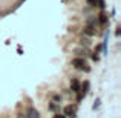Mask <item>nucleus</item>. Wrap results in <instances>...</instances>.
Returning <instances> with one entry per match:
<instances>
[{"label":"nucleus","mask_w":121,"mask_h":118,"mask_svg":"<svg viewBox=\"0 0 121 118\" xmlns=\"http://www.w3.org/2000/svg\"><path fill=\"white\" fill-rule=\"evenodd\" d=\"M72 66H74L75 69H78V71H83V72H89L91 71V68H89L86 58H81V57H77V58L72 60Z\"/></svg>","instance_id":"f257e3e1"},{"label":"nucleus","mask_w":121,"mask_h":118,"mask_svg":"<svg viewBox=\"0 0 121 118\" xmlns=\"http://www.w3.org/2000/svg\"><path fill=\"white\" fill-rule=\"evenodd\" d=\"M75 114H77V107L72 106V104H68V106L63 109V115L69 117V118H75Z\"/></svg>","instance_id":"f03ea898"},{"label":"nucleus","mask_w":121,"mask_h":118,"mask_svg":"<svg viewBox=\"0 0 121 118\" xmlns=\"http://www.w3.org/2000/svg\"><path fill=\"white\" fill-rule=\"evenodd\" d=\"M97 23L100 25V26H106V25L109 23V15H107L104 11H101L100 14L97 15Z\"/></svg>","instance_id":"7ed1b4c3"},{"label":"nucleus","mask_w":121,"mask_h":118,"mask_svg":"<svg viewBox=\"0 0 121 118\" xmlns=\"http://www.w3.org/2000/svg\"><path fill=\"white\" fill-rule=\"evenodd\" d=\"M75 54H77L78 57H81V58H86V57L91 55V51H89L87 46H83V48H78V49L75 51Z\"/></svg>","instance_id":"20e7f679"},{"label":"nucleus","mask_w":121,"mask_h":118,"mask_svg":"<svg viewBox=\"0 0 121 118\" xmlns=\"http://www.w3.org/2000/svg\"><path fill=\"white\" fill-rule=\"evenodd\" d=\"M71 91L74 92V94L81 92V83L78 81L77 78H72V80H71Z\"/></svg>","instance_id":"39448f33"},{"label":"nucleus","mask_w":121,"mask_h":118,"mask_svg":"<svg viewBox=\"0 0 121 118\" xmlns=\"http://www.w3.org/2000/svg\"><path fill=\"white\" fill-rule=\"evenodd\" d=\"M89 89H91V83H89L87 80H86V81H83V83H81V92L86 95V94L89 92Z\"/></svg>","instance_id":"423d86ee"},{"label":"nucleus","mask_w":121,"mask_h":118,"mask_svg":"<svg viewBox=\"0 0 121 118\" xmlns=\"http://www.w3.org/2000/svg\"><path fill=\"white\" fill-rule=\"evenodd\" d=\"M28 118H40V114L37 109H29V112H28Z\"/></svg>","instance_id":"0eeeda50"},{"label":"nucleus","mask_w":121,"mask_h":118,"mask_svg":"<svg viewBox=\"0 0 121 118\" xmlns=\"http://www.w3.org/2000/svg\"><path fill=\"white\" fill-rule=\"evenodd\" d=\"M81 44L89 48V44H91V39H89V37H81Z\"/></svg>","instance_id":"6e6552de"},{"label":"nucleus","mask_w":121,"mask_h":118,"mask_svg":"<svg viewBox=\"0 0 121 118\" xmlns=\"http://www.w3.org/2000/svg\"><path fill=\"white\" fill-rule=\"evenodd\" d=\"M49 109H51V110H54V112H57V110L60 109V104H57V103H52V101H51V104H49Z\"/></svg>","instance_id":"1a4fd4ad"},{"label":"nucleus","mask_w":121,"mask_h":118,"mask_svg":"<svg viewBox=\"0 0 121 118\" xmlns=\"http://www.w3.org/2000/svg\"><path fill=\"white\" fill-rule=\"evenodd\" d=\"M52 103L60 104V103H61V97H60V95H54V97H52Z\"/></svg>","instance_id":"9d476101"},{"label":"nucleus","mask_w":121,"mask_h":118,"mask_svg":"<svg viewBox=\"0 0 121 118\" xmlns=\"http://www.w3.org/2000/svg\"><path fill=\"white\" fill-rule=\"evenodd\" d=\"M97 6L100 9H104L106 8V3H104V0H97Z\"/></svg>","instance_id":"9b49d317"},{"label":"nucleus","mask_w":121,"mask_h":118,"mask_svg":"<svg viewBox=\"0 0 121 118\" xmlns=\"http://www.w3.org/2000/svg\"><path fill=\"white\" fill-rule=\"evenodd\" d=\"M87 5L91 6V8H95V6H97V0H87Z\"/></svg>","instance_id":"f8f14e48"},{"label":"nucleus","mask_w":121,"mask_h":118,"mask_svg":"<svg viewBox=\"0 0 121 118\" xmlns=\"http://www.w3.org/2000/svg\"><path fill=\"white\" fill-rule=\"evenodd\" d=\"M98 54L100 52H94L92 54V60H94V61H98V60H100V55H98Z\"/></svg>","instance_id":"ddd939ff"},{"label":"nucleus","mask_w":121,"mask_h":118,"mask_svg":"<svg viewBox=\"0 0 121 118\" xmlns=\"http://www.w3.org/2000/svg\"><path fill=\"white\" fill-rule=\"evenodd\" d=\"M54 118H66L65 115H63V114H60V112H57L55 115H54Z\"/></svg>","instance_id":"4468645a"},{"label":"nucleus","mask_w":121,"mask_h":118,"mask_svg":"<svg viewBox=\"0 0 121 118\" xmlns=\"http://www.w3.org/2000/svg\"><path fill=\"white\" fill-rule=\"evenodd\" d=\"M98 106H100V100H98V98H97V100H95V104H94V109H97Z\"/></svg>","instance_id":"2eb2a0df"},{"label":"nucleus","mask_w":121,"mask_h":118,"mask_svg":"<svg viewBox=\"0 0 121 118\" xmlns=\"http://www.w3.org/2000/svg\"><path fill=\"white\" fill-rule=\"evenodd\" d=\"M18 118H28V115H26V114H22V115L18 117Z\"/></svg>","instance_id":"dca6fc26"}]
</instances>
